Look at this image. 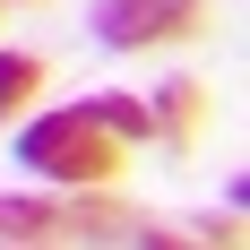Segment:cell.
<instances>
[{
    "mask_svg": "<svg viewBox=\"0 0 250 250\" xmlns=\"http://www.w3.org/2000/svg\"><path fill=\"white\" fill-rule=\"evenodd\" d=\"M18 164L43 173V181H61V190H104L129 164V147L95 121V104H61V112H43V121L18 129Z\"/></svg>",
    "mask_w": 250,
    "mask_h": 250,
    "instance_id": "1",
    "label": "cell"
},
{
    "mask_svg": "<svg viewBox=\"0 0 250 250\" xmlns=\"http://www.w3.org/2000/svg\"><path fill=\"white\" fill-rule=\"evenodd\" d=\"M199 26H207V0H95V35L112 52H147L173 35H199Z\"/></svg>",
    "mask_w": 250,
    "mask_h": 250,
    "instance_id": "2",
    "label": "cell"
},
{
    "mask_svg": "<svg viewBox=\"0 0 250 250\" xmlns=\"http://www.w3.org/2000/svg\"><path fill=\"white\" fill-rule=\"evenodd\" d=\"M199 112H207V86H199V78H164V86H155V104H147L155 138H173V147H190V138H199Z\"/></svg>",
    "mask_w": 250,
    "mask_h": 250,
    "instance_id": "3",
    "label": "cell"
},
{
    "mask_svg": "<svg viewBox=\"0 0 250 250\" xmlns=\"http://www.w3.org/2000/svg\"><path fill=\"white\" fill-rule=\"evenodd\" d=\"M0 233H9V242H61V233H69V216H61V199H0Z\"/></svg>",
    "mask_w": 250,
    "mask_h": 250,
    "instance_id": "4",
    "label": "cell"
},
{
    "mask_svg": "<svg viewBox=\"0 0 250 250\" xmlns=\"http://www.w3.org/2000/svg\"><path fill=\"white\" fill-rule=\"evenodd\" d=\"M86 104H95V121L112 129L121 147H147V138H155V121H147V104H138V95H86Z\"/></svg>",
    "mask_w": 250,
    "mask_h": 250,
    "instance_id": "5",
    "label": "cell"
},
{
    "mask_svg": "<svg viewBox=\"0 0 250 250\" xmlns=\"http://www.w3.org/2000/svg\"><path fill=\"white\" fill-rule=\"evenodd\" d=\"M35 86H43V61H35V52H0V121L35 95Z\"/></svg>",
    "mask_w": 250,
    "mask_h": 250,
    "instance_id": "6",
    "label": "cell"
},
{
    "mask_svg": "<svg viewBox=\"0 0 250 250\" xmlns=\"http://www.w3.org/2000/svg\"><path fill=\"white\" fill-rule=\"evenodd\" d=\"M138 250H207V242H190V233H164V225H138Z\"/></svg>",
    "mask_w": 250,
    "mask_h": 250,
    "instance_id": "7",
    "label": "cell"
},
{
    "mask_svg": "<svg viewBox=\"0 0 250 250\" xmlns=\"http://www.w3.org/2000/svg\"><path fill=\"white\" fill-rule=\"evenodd\" d=\"M9 250H43V242H9Z\"/></svg>",
    "mask_w": 250,
    "mask_h": 250,
    "instance_id": "8",
    "label": "cell"
},
{
    "mask_svg": "<svg viewBox=\"0 0 250 250\" xmlns=\"http://www.w3.org/2000/svg\"><path fill=\"white\" fill-rule=\"evenodd\" d=\"M0 9H9V0H0Z\"/></svg>",
    "mask_w": 250,
    "mask_h": 250,
    "instance_id": "9",
    "label": "cell"
}]
</instances>
